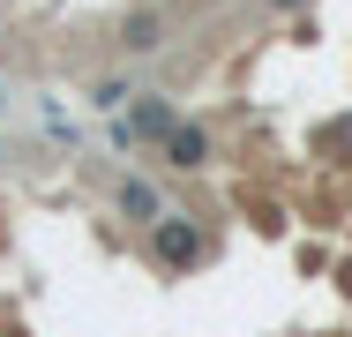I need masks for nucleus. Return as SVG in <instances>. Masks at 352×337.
<instances>
[{"instance_id": "obj_6", "label": "nucleus", "mask_w": 352, "mask_h": 337, "mask_svg": "<svg viewBox=\"0 0 352 337\" xmlns=\"http://www.w3.org/2000/svg\"><path fill=\"white\" fill-rule=\"evenodd\" d=\"M278 8H300V0H278Z\"/></svg>"}, {"instance_id": "obj_5", "label": "nucleus", "mask_w": 352, "mask_h": 337, "mask_svg": "<svg viewBox=\"0 0 352 337\" xmlns=\"http://www.w3.org/2000/svg\"><path fill=\"white\" fill-rule=\"evenodd\" d=\"M120 45H135V53L157 45V15H128V38H120Z\"/></svg>"}, {"instance_id": "obj_4", "label": "nucleus", "mask_w": 352, "mask_h": 337, "mask_svg": "<svg viewBox=\"0 0 352 337\" xmlns=\"http://www.w3.org/2000/svg\"><path fill=\"white\" fill-rule=\"evenodd\" d=\"M120 210H128V217H142V225H150V217H165V210H157V195H150L142 180H128V188H120Z\"/></svg>"}, {"instance_id": "obj_3", "label": "nucleus", "mask_w": 352, "mask_h": 337, "mask_svg": "<svg viewBox=\"0 0 352 337\" xmlns=\"http://www.w3.org/2000/svg\"><path fill=\"white\" fill-rule=\"evenodd\" d=\"M135 128L142 135H173V128H180V113H173L165 98H142V105H135Z\"/></svg>"}, {"instance_id": "obj_2", "label": "nucleus", "mask_w": 352, "mask_h": 337, "mask_svg": "<svg viewBox=\"0 0 352 337\" xmlns=\"http://www.w3.org/2000/svg\"><path fill=\"white\" fill-rule=\"evenodd\" d=\"M165 157H173L180 173H203V165H210V128H188V120H180V128L165 135Z\"/></svg>"}, {"instance_id": "obj_1", "label": "nucleus", "mask_w": 352, "mask_h": 337, "mask_svg": "<svg viewBox=\"0 0 352 337\" xmlns=\"http://www.w3.org/2000/svg\"><path fill=\"white\" fill-rule=\"evenodd\" d=\"M157 263L165 270H195L203 263V232H195L188 217H165V225H157Z\"/></svg>"}]
</instances>
